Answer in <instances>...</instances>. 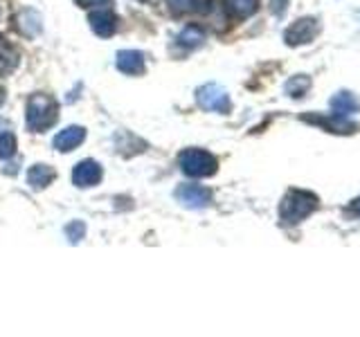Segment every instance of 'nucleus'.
I'll list each match as a JSON object with an SVG mask.
<instances>
[{"instance_id": "obj_1", "label": "nucleus", "mask_w": 360, "mask_h": 337, "mask_svg": "<svg viewBox=\"0 0 360 337\" xmlns=\"http://www.w3.org/2000/svg\"><path fill=\"white\" fill-rule=\"evenodd\" d=\"M315 209H318V198H315L313 194H309V191L292 189L284 196V200H281L279 218L284 225H297L307 216H311Z\"/></svg>"}, {"instance_id": "obj_2", "label": "nucleus", "mask_w": 360, "mask_h": 337, "mask_svg": "<svg viewBox=\"0 0 360 337\" xmlns=\"http://www.w3.org/2000/svg\"><path fill=\"white\" fill-rule=\"evenodd\" d=\"M56 101L48 95H34L27 101V128L34 133H43L56 121Z\"/></svg>"}, {"instance_id": "obj_3", "label": "nucleus", "mask_w": 360, "mask_h": 337, "mask_svg": "<svg viewBox=\"0 0 360 337\" xmlns=\"http://www.w3.org/2000/svg\"><path fill=\"white\" fill-rule=\"evenodd\" d=\"M217 157L200 149H187L180 153V168L191 178H207L217 173Z\"/></svg>"}, {"instance_id": "obj_4", "label": "nucleus", "mask_w": 360, "mask_h": 337, "mask_svg": "<svg viewBox=\"0 0 360 337\" xmlns=\"http://www.w3.org/2000/svg\"><path fill=\"white\" fill-rule=\"evenodd\" d=\"M196 101L202 110L210 112H228L230 110V95L219 84H205L196 90Z\"/></svg>"}, {"instance_id": "obj_5", "label": "nucleus", "mask_w": 360, "mask_h": 337, "mask_svg": "<svg viewBox=\"0 0 360 337\" xmlns=\"http://www.w3.org/2000/svg\"><path fill=\"white\" fill-rule=\"evenodd\" d=\"M318 34H320L318 20L315 18H300L286 29L284 39L288 45H304V43H311Z\"/></svg>"}, {"instance_id": "obj_6", "label": "nucleus", "mask_w": 360, "mask_h": 337, "mask_svg": "<svg viewBox=\"0 0 360 337\" xmlns=\"http://www.w3.org/2000/svg\"><path fill=\"white\" fill-rule=\"evenodd\" d=\"M176 198H178V202H183V205L189 209H202L212 202L210 189L200 187V185H180L176 191Z\"/></svg>"}, {"instance_id": "obj_7", "label": "nucleus", "mask_w": 360, "mask_h": 337, "mask_svg": "<svg viewBox=\"0 0 360 337\" xmlns=\"http://www.w3.org/2000/svg\"><path fill=\"white\" fill-rule=\"evenodd\" d=\"M101 180V166L95 160H84L75 166L72 183L77 187H95Z\"/></svg>"}, {"instance_id": "obj_8", "label": "nucleus", "mask_w": 360, "mask_h": 337, "mask_svg": "<svg viewBox=\"0 0 360 337\" xmlns=\"http://www.w3.org/2000/svg\"><path fill=\"white\" fill-rule=\"evenodd\" d=\"M88 22H90V27H93V32L101 39L112 37L117 29V16L108 9H99V11H95V14H90Z\"/></svg>"}, {"instance_id": "obj_9", "label": "nucleus", "mask_w": 360, "mask_h": 337, "mask_svg": "<svg viewBox=\"0 0 360 337\" xmlns=\"http://www.w3.org/2000/svg\"><path fill=\"white\" fill-rule=\"evenodd\" d=\"M84 140H86V131L82 126H68L65 131H61L54 138V149L61 151V153L75 151Z\"/></svg>"}, {"instance_id": "obj_10", "label": "nucleus", "mask_w": 360, "mask_h": 337, "mask_svg": "<svg viewBox=\"0 0 360 337\" xmlns=\"http://www.w3.org/2000/svg\"><path fill=\"white\" fill-rule=\"evenodd\" d=\"M117 70L124 74H142L144 72V56L138 50H122L117 52Z\"/></svg>"}, {"instance_id": "obj_11", "label": "nucleus", "mask_w": 360, "mask_h": 337, "mask_svg": "<svg viewBox=\"0 0 360 337\" xmlns=\"http://www.w3.org/2000/svg\"><path fill=\"white\" fill-rule=\"evenodd\" d=\"M54 180V168L48 164H34L27 171V185L32 189H45Z\"/></svg>"}, {"instance_id": "obj_12", "label": "nucleus", "mask_w": 360, "mask_h": 337, "mask_svg": "<svg viewBox=\"0 0 360 337\" xmlns=\"http://www.w3.org/2000/svg\"><path fill=\"white\" fill-rule=\"evenodd\" d=\"M304 119H309L313 124H320V126H326V128L333 131V133H352L356 128L354 121H349L347 117L335 115V112H331L329 117H304Z\"/></svg>"}, {"instance_id": "obj_13", "label": "nucleus", "mask_w": 360, "mask_h": 337, "mask_svg": "<svg viewBox=\"0 0 360 337\" xmlns=\"http://www.w3.org/2000/svg\"><path fill=\"white\" fill-rule=\"evenodd\" d=\"M358 108H360V101L352 93H338L331 99V112H335V115H340V117H349Z\"/></svg>"}, {"instance_id": "obj_14", "label": "nucleus", "mask_w": 360, "mask_h": 337, "mask_svg": "<svg viewBox=\"0 0 360 337\" xmlns=\"http://www.w3.org/2000/svg\"><path fill=\"white\" fill-rule=\"evenodd\" d=\"M225 7L232 16L236 18H248L252 16L257 7H259V0H225Z\"/></svg>"}, {"instance_id": "obj_15", "label": "nucleus", "mask_w": 360, "mask_h": 337, "mask_svg": "<svg viewBox=\"0 0 360 337\" xmlns=\"http://www.w3.org/2000/svg\"><path fill=\"white\" fill-rule=\"evenodd\" d=\"M202 41H205V32H202L200 27H196V25L185 27L183 32H180V37H178V43L187 45V48H196V45H200Z\"/></svg>"}, {"instance_id": "obj_16", "label": "nucleus", "mask_w": 360, "mask_h": 337, "mask_svg": "<svg viewBox=\"0 0 360 337\" xmlns=\"http://www.w3.org/2000/svg\"><path fill=\"white\" fill-rule=\"evenodd\" d=\"M309 88H311V79H309V77H304V74H297V77H292L290 81L286 84V93H288L290 97L300 99V97L307 95V90H309Z\"/></svg>"}, {"instance_id": "obj_17", "label": "nucleus", "mask_w": 360, "mask_h": 337, "mask_svg": "<svg viewBox=\"0 0 360 337\" xmlns=\"http://www.w3.org/2000/svg\"><path fill=\"white\" fill-rule=\"evenodd\" d=\"M212 0H169L174 11H205Z\"/></svg>"}, {"instance_id": "obj_18", "label": "nucleus", "mask_w": 360, "mask_h": 337, "mask_svg": "<svg viewBox=\"0 0 360 337\" xmlns=\"http://www.w3.org/2000/svg\"><path fill=\"white\" fill-rule=\"evenodd\" d=\"M16 151V138L11 133H0V160Z\"/></svg>"}, {"instance_id": "obj_19", "label": "nucleus", "mask_w": 360, "mask_h": 337, "mask_svg": "<svg viewBox=\"0 0 360 337\" xmlns=\"http://www.w3.org/2000/svg\"><path fill=\"white\" fill-rule=\"evenodd\" d=\"M65 234H68V239H70V243H79L84 239V234H86V225L79 223V220H72L65 227Z\"/></svg>"}, {"instance_id": "obj_20", "label": "nucleus", "mask_w": 360, "mask_h": 337, "mask_svg": "<svg viewBox=\"0 0 360 337\" xmlns=\"http://www.w3.org/2000/svg\"><path fill=\"white\" fill-rule=\"evenodd\" d=\"M110 0H77L79 7H95V5H108Z\"/></svg>"}, {"instance_id": "obj_21", "label": "nucleus", "mask_w": 360, "mask_h": 337, "mask_svg": "<svg viewBox=\"0 0 360 337\" xmlns=\"http://www.w3.org/2000/svg\"><path fill=\"white\" fill-rule=\"evenodd\" d=\"M352 209H354L356 213H360V198H356V200L352 202Z\"/></svg>"}, {"instance_id": "obj_22", "label": "nucleus", "mask_w": 360, "mask_h": 337, "mask_svg": "<svg viewBox=\"0 0 360 337\" xmlns=\"http://www.w3.org/2000/svg\"><path fill=\"white\" fill-rule=\"evenodd\" d=\"M3 101H5V90L0 88V106H3Z\"/></svg>"}]
</instances>
